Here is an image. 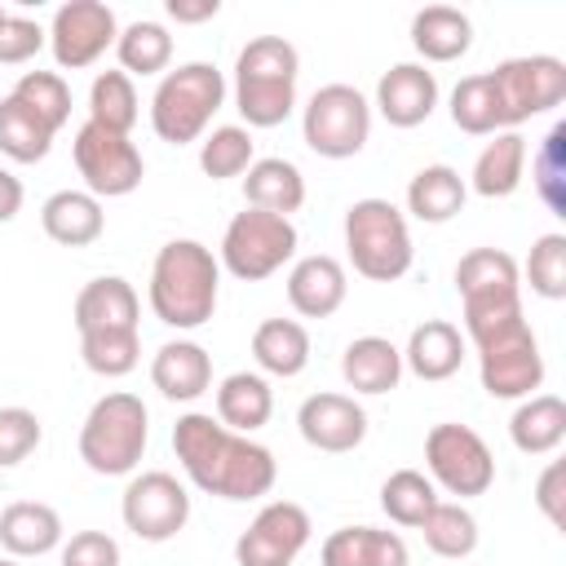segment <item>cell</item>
<instances>
[{"instance_id": "42", "label": "cell", "mask_w": 566, "mask_h": 566, "mask_svg": "<svg viewBox=\"0 0 566 566\" xmlns=\"http://www.w3.org/2000/svg\"><path fill=\"white\" fill-rule=\"evenodd\" d=\"M13 97H18L27 111H35L53 133L71 119V88H66V80H62L57 71H27V75L13 84Z\"/></svg>"}, {"instance_id": "14", "label": "cell", "mask_w": 566, "mask_h": 566, "mask_svg": "<svg viewBox=\"0 0 566 566\" xmlns=\"http://www.w3.org/2000/svg\"><path fill=\"white\" fill-rule=\"evenodd\" d=\"M310 513L292 500H274L265 504L248 531L234 539V562L239 566H292L301 557V548L310 544Z\"/></svg>"}, {"instance_id": "18", "label": "cell", "mask_w": 566, "mask_h": 566, "mask_svg": "<svg viewBox=\"0 0 566 566\" xmlns=\"http://www.w3.org/2000/svg\"><path fill=\"white\" fill-rule=\"evenodd\" d=\"M137 292L128 279L119 274H102L88 279L75 296V332L80 336H97V332H137Z\"/></svg>"}, {"instance_id": "47", "label": "cell", "mask_w": 566, "mask_h": 566, "mask_svg": "<svg viewBox=\"0 0 566 566\" xmlns=\"http://www.w3.org/2000/svg\"><path fill=\"white\" fill-rule=\"evenodd\" d=\"M62 566H119V544L106 531H75L62 544Z\"/></svg>"}, {"instance_id": "41", "label": "cell", "mask_w": 566, "mask_h": 566, "mask_svg": "<svg viewBox=\"0 0 566 566\" xmlns=\"http://www.w3.org/2000/svg\"><path fill=\"white\" fill-rule=\"evenodd\" d=\"M199 168H203L212 181L248 172V168H252V133L239 128V124L212 128V133L203 137V146H199Z\"/></svg>"}, {"instance_id": "24", "label": "cell", "mask_w": 566, "mask_h": 566, "mask_svg": "<svg viewBox=\"0 0 566 566\" xmlns=\"http://www.w3.org/2000/svg\"><path fill=\"white\" fill-rule=\"evenodd\" d=\"M460 363H464V336L455 323L424 318L420 327H411L407 349H402V367H411L420 380H447L460 371Z\"/></svg>"}, {"instance_id": "48", "label": "cell", "mask_w": 566, "mask_h": 566, "mask_svg": "<svg viewBox=\"0 0 566 566\" xmlns=\"http://www.w3.org/2000/svg\"><path fill=\"white\" fill-rule=\"evenodd\" d=\"M562 482H566V464H562V460H553V464L539 473V482H535V504H539V513H544L553 526H566V509H562Z\"/></svg>"}, {"instance_id": "37", "label": "cell", "mask_w": 566, "mask_h": 566, "mask_svg": "<svg viewBox=\"0 0 566 566\" xmlns=\"http://www.w3.org/2000/svg\"><path fill=\"white\" fill-rule=\"evenodd\" d=\"M420 531H424L429 553L451 557V562L455 557H469L478 548V517L464 504H451V500H438L429 509V517L420 522Z\"/></svg>"}, {"instance_id": "30", "label": "cell", "mask_w": 566, "mask_h": 566, "mask_svg": "<svg viewBox=\"0 0 566 566\" xmlns=\"http://www.w3.org/2000/svg\"><path fill=\"white\" fill-rule=\"evenodd\" d=\"M274 416V389L256 371H234L217 385V420L234 433H252Z\"/></svg>"}, {"instance_id": "32", "label": "cell", "mask_w": 566, "mask_h": 566, "mask_svg": "<svg viewBox=\"0 0 566 566\" xmlns=\"http://www.w3.org/2000/svg\"><path fill=\"white\" fill-rule=\"evenodd\" d=\"M522 168H526V137L522 133H495V142L482 146L469 186L482 199H509L522 186Z\"/></svg>"}, {"instance_id": "36", "label": "cell", "mask_w": 566, "mask_h": 566, "mask_svg": "<svg viewBox=\"0 0 566 566\" xmlns=\"http://www.w3.org/2000/svg\"><path fill=\"white\" fill-rule=\"evenodd\" d=\"M451 124L460 133H473V137H486L495 128H504L500 119V97H495V84H491V71L482 75H464L455 88H451Z\"/></svg>"}, {"instance_id": "10", "label": "cell", "mask_w": 566, "mask_h": 566, "mask_svg": "<svg viewBox=\"0 0 566 566\" xmlns=\"http://www.w3.org/2000/svg\"><path fill=\"white\" fill-rule=\"evenodd\" d=\"M424 464H429V482L442 486L447 495H486L495 482V455L482 442V433H473L469 424H433L424 438Z\"/></svg>"}, {"instance_id": "6", "label": "cell", "mask_w": 566, "mask_h": 566, "mask_svg": "<svg viewBox=\"0 0 566 566\" xmlns=\"http://www.w3.org/2000/svg\"><path fill=\"white\" fill-rule=\"evenodd\" d=\"M345 248L349 261L363 279L371 283H394L411 270V230L407 217L389 199H358L345 212Z\"/></svg>"}, {"instance_id": "11", "label": "cell", "mask_w": 566, "mask_h": 566, "mask_svg": "<svg viewBox=\"0 0 566 566\" xmlns=\"http://www.w3.org/2000/svg\"><path fill=\"white\" fill-rule=\"evenodd\" d=\"M75 168L88 186L93 199H119V195H133L146 177V164H142V150L124 137V133H111L93 119H84L75 128Z\"/></svg>"}, {"instance_id": "4", "label": "cell", "mask_w": 566, "mask_h": 566, "mask_svg": "<svg viewBox=\"0 0 566 566\" xmlns=\"http://www.w3.org/2000/svg\"><path fill=\"white\" fill-rule=\"evenodd\" d=\"M146 438H150L146 402L137 394L115 389L88 407V416L80 424V460L102 478H124L137 469Z\"/></svg>"}, {"instance_id": "40", "label": "cell", "mask_w": 566, "mask_h": 566, "mask_svg": "<svg viewBox=\"0 0 566 566\" xmlns=\"http://www.w3.org/2000/svg\"><path fill=\"white\" fill-rule=\"evenodd\" d=\"M531 177H535V195L544 199V208L553 217H566V124L548 128V137L531 155Z\"/></svg>"}, {"instance_id": "46", "label": "cell", "mask_w": 566, "mask_h": 566, "mask_svg": "<svg viewBox=\"0 0 566 566\" xmlns=\"http://www.w3.org/2000/svg\"><path fill=\"white\" fill-rule=\"evenodd\" d=\"M44 40H49V31H40V22L9 13V18L0 22V62H4V66L27 62V57H35V53L44 49Z\"/></svg>"}, {"instance_id": "51", "label": "cell", "mask_w": 566, "mask_h": 566, "mask_svg": "<svg viewBox=\"0 0 566 566\" xmlns=\"http://www.w3.org/2000/svg\"><path fill=\"white\" fill-rule=\"evenodd\" d=\"M0 566H18V557H0Z\"/></svg>"}, {"instance_id": "49", "label": "cell", "mask_w": 566, "mask_h": 566, "mask_svg": "<svg viewBox=\"0 0 566 566\" xmlns=\"http://www.w3.org/2000/svg\"><path fill=\"white\" fill-rule=\"evenodd\" d=\"M221 0H168V18L172 22H208L217 18Z\"/></svg>"}, {"instance_id": "16", "label": "cell", "mask_w": 566, "mask_h": 566, "mask_svg": "<svg viewBox=\"0 0 566 566\" xmlns=\"http://www.w3.org/2000/svg\"><path fill=\"white\" fill-rule=\"evenodd\" d=\"M296 429L314 451L345 455L367 438V411L349 394H310L296 411Z\"/></svg>"}, {"instance_id": "7", "label": "cell", "mask_w": 566, "mask_h": 566, "mask_svg": "<svg viewBox=\"0 0 566 566\" xmlns=\"http://www.w3.org/2000/svg\"><path fill=\"white\" fill-rule=\"evenodd\" d=\"M292 252H296V226L292 217L279 212L243 208L221 234V265L243 283L270 279L274 270H283V261H292Z\"/></svg>"}, {"instance_id": "5", "label": "cell", "mask_w": 566, "mask_h": 566, "mask_svg": "<svg viewBox=\"0 0 566 566\" xmlns=\"http://www.w3.org/2000/svg\"><path fill=\"white\" fill-rule=\"evenodd\" d=\"M226 102V80L212 62H186L168 71L150 97V128L168 146L195 142Z\"/></svg>"}, {"instance_id": "25", "label": "cell", "mask_w": 566, "mask_h": 566, "mask_svg": "<svg viewBox=\"0 0 566 566\" xmlns=\"http://www.w3.org/2000/svg\"><path fill=\"white\" fill-rule=\"evenodd\" d=\"M340 376L354 394H389L402 380V349L385 336H358L340 354Z\"/></svg>"}, {"instance_id": "8", "label": "cell", "mask_w": 566, "mask_h": 566, "mask_svg": "<svg viewBox=\"0 0 566 566\" xmlns=\"http://www.w3.org/2000/svg\"><path fill=\"white\" fill-rule=\"evenodd\" d=\"M305 146L323 159H349L367 146L371 106L354 84H323L301 115Z\"/></svg>"}, {"instance_id": "50", "label": "cell", "mask_w": 566, "mask_h": 566, "mask_svg": "<svg viewBox=\"0 0 566 566\" xmlns=\"http://www.w3.org/2000/svg\"><path fill=\"white\" fill-rule=\"evenodd\" d=\"M18 208H22V181L9 168H0V221H13Z\"/></svg>"}, {"instance_id": "17", "label": "cell", "mask_w": 566, "mask_h": 566, "mask_svg": "<svg viewBox=\"0 0 566 566\" xmlns=\"http://www.w3.org/2000/svg\"><path fill=\"white\" fill-rule=\"evenodd\" d=\"M376 106L394 128H416L438 106V80L420 62H398L376 84Z\"/></svg>"}, {"instance_id": "21", "label": "cell", "mask_w": 566, "mask_h": 566, "mask_svg": "<svg viewBox=\"0 0 566 566\" xmlns=\"http://www.w3.org/2000/svg\"><path fill=\"white\" fill-rule=\"evenodd\" d=\"M150 380L172 402H195L212 385V358L199 340H168L150 358Z\"/></svg>"}, {"instance_id": "29", "label": "cell", "mask_w": 566, "mask_h": 566, "mask_svg": "<svg viewBox=\"0 0 566 566\" xmlns=\"http://www.w3.org/2000/svg\"><path fill=\"white\" fill-rule=\"evenodd\" d=\"M464 199H469V186L451 164H429L407 181V212L424 226L451 221L464 208Z\"/></svg>"}, {"instance_id": "39", "label": "cell", "mask_w": 566, "mask_h": 566, "mask_svg": "<svg viewBox=\"0 0 566 566\" xmlns=\"http://www.w3.org/2000/svg\"><path fill=\"white\" fill-rule=\"evenodd\" d=\"M88 119L111 128V133H124L137 124V88L124 71H102L88 88Z\"/></svg>"}, {"instance_id": "27", "label": "cell", "mask_w": 566, "mask_h": 566, "mask_svg": "<svg viewBox=\"0 0 566 566\" xmlns=\"http://www.w3.org/2000/svg\"><path fill=\"white\" fill-rule=\"evenodd\" d=\"M411 44L424 62H455L473 44V22L451 4H424L411 18Z\"/></svg>"}, {"instance_id": "1", "label": "cell", "mask_w": 566, "mask_h": 566, "mask_svg": "<svg viewBox=\"0 0 566 566\" xmlns=\"http://www.w3.org/2000/svg\"><path fill=\"white\" fill-rule=\"evenodd\" d=\"M172 451L186 469V478L221 500H256L274 486L279 464L274 451L252 442L248 433L226 429L221 420L203 416V411H186L172 424Z\"/></svg>"}, {"instance_id": "45", "label": "cell", "mask_w": 566, "mask_h": 566, "mask_svg": "<svg viewBox=\"0 0 566 566\" xmlns=\"http://www.w3.org/2000/svg\"><path fill=\"white\" fill-rule=\"evenodd\" d=\"M40 416L27 407H0V469L22 464L40 447Z\"/></svg>"}, {"instance_id": "23", "label": "cell", "mask_w": 566, "mask_h": 566, "mask_svg": "<svg viewBox=\"0 0 566 566\" xmlns=\"http://www.w3.org/2000/svg\"><path fill=\"white\" fill-rule=\"evenodd\" d=\"M40 226L62 248H88L106 230V212L88 190H57L40 208Z\"/></svg>"}, {"instance_id": "26", "label": "cell", "mask_w": 566, "mask_h": 566, "mask_svg": "<svg viewBox=\"0 0 566 566\" xmlns=\"http://www.w3.org/2000/svg\"><path fill=\"white\" fill-rule=\"evenodd\" d=\"M0 544L9 557H44L62 544V517L53 504L18 500L0 513Z\"/></svg>"}, {"instance_id": "28", "label": "cell", "mask_w": 566, "mask_h": 566, "mask_svg": "<svg viewBox=\"0 0 566 566\" xmlns=\"http://www.w3.org/2000/svg\"><path fill=\"white\" fill-rule=\"evenodd\" d=\"M243 199H248V208L292 217L305 203V177L292 159H279V155L252 159V168L243 177Z\"/></svg>"}, {"instance_id": "31", "label": "cell", "mask_w": 566, "mask_h": 566, "mask_svg": "<svg viewBox=\"0 0 566 566\" xmlns=\"http://www.w3.org/2000/svg\"><path fill=\"white\" fill-rule=\"evenodd\" d=\"M509 438L522 455H548L566 438V402L557 394H531L509 420Z\"/></svg>"}, {"instance_id": "9", "label": "cell", "mask_w": 566, "mask_h": 566, "mask_svg": "<svg viewBox=\"0 0 566 566\" xmlns=\"http://www.w3.org/2000/svg\"><path fill=\"white\" fill-rule=\"evenodd\" d=\"M478 349V376L491 398H531L544 385V354L526 318L473 340Z\"/></svg>"}, {"instance_id": "20", "label": "cell", "mask_w": 566, "mask_h": 566, "mask_svg": "<svg viewBox=\"0 0 566 566\" xmlns=\"http://www.w3.org/2000/svg\"><path fill=\"white\" fill-rule=\"evenodd\" d=\"M345 292H349L345 265L336 256H327V252L301 256L292 265V274H287V301H292V310L301 318H327V314H336L345 305Z\"/></svg>"}, {"instance_id": "44", "label": "cell", "mask_w": 566, "mask_h": 566, "mask_svg": "<svg viewBox=\"0 0 566 566\" xmlns=\"http://www.w3.org/2000/svg\"><path fill=\"white\" fill-rule=\"evenodd\" d=\"M526 279H531V292H539L544 301H562L566 296V234H539L531 243V256H526Z\"/></svg>"}, {"instance_id": "2", "label": "cell", "mask_w": 566, "mask_h": 566, "mask_svg": "<svg viewBox=\"0 0 566 566\" xmlns=\"http://www.w3.org/2000/svg\"><path fill=\"white\" fill-rule=\"evenodd\" d=\"M221 261L199 239H172L155 252L150 265V310L177 332H195L217 310Z\"/></svg>"}, {"instance_id": "35", "label": "cell", "mask_w": 566, "mask_h": 566, "mask_svg": "<svg viewBox=\"0 0 566 566\" xmlns=\"http://www.w3.org/2000/svg\"><path fill=\"white\" fill-rule=\"evenodd\" d=\"M124 75H159L172 62V35L164 22H128L115 40Z\"/></svg>"}, {"instance_id": "19", "label": "cell", "mask_w": 566, "mask_h": 566, "mask_svg": "<svg viewBox=\"0 0 566 566\" xmlns=\"http://www.w3.org/2000/svg\"><path fill=\"white\" fill-rule=\"evenodd\" d=\"M455 292L464 301V310H482V305H500V301H517L522 283H517V261L500 248H473L460 256L455 265Z\"/></svg>"}, {"instance_id": "33", "label": "cell", "mask_w": 566, "mask_h": 566, "mask_svg": "<svg viewBox=\"0 0 566 566\" xmlns=\"http://www.w3.org/2000/svg\"><path fill=\"white\" fill-rule=\"evenodd\" d=\"M252 358L270 376H301L310 363V332L296 318H265L252 332Z\"/></svg>"}, {"instance_id": "13", "label": "cell", "mask_w": 566, "mask_h": 566, "mask_svg": "<svg viewBox=\"0 0 566 566\" xmlns=\"http://www.w3.org/2000/svg\"><path fill=\"white\" fill-rule=\"evenodd\" d=\"M119 513H124V526H128L137 539L164 544V539H172V535L190 522V495H186V486H181L172 473L150 469V473H137V478L124 486Z\"/></svg>"}, {"instance_id": "15", "label": "cell", "mask_w": 566, "mask_h": 566, "mask_svg": "<svg viewBox=\"0 0 566 566\" xmlns=\"http://www.w3.org/2000/svg\"><path fill=\"white\" fill-rule=\"evenodd\" d=\"M115 40H119L115 13L102 0H66L49 27V49H53L57 66H66V71L93 66Z\"/></svg>"}, {"instance_id": "12", "label": "cell", "mask_w": 566, "mask_h": 566, "mask_svg": "<svg viewBox=\"0 0 566 566\" xmlns=\"http://www.w3.org/2000/svg\"><path fill=\"white\" fill-rule=\"evenodd\" d=\"M495 97H500V119L504 128L553 111L566 97V62L548 57V53H531V57H509L491 71Z\"/></svg>"}, {"instance_id": "52", "label": "cell", "mask_w": 566, "mask_h": 566, "mask_svg": "<svg viewBox=\"0 0 566 566\" xmlns=\"http://www.w3.org/2000/svg\"><path fill=\"white\" fill-rule=\"evenodd\" d=\"M4 18H9V13H4V9H0V22H4Z\"/></svg>"}, {"instance_id": "3", "label": "cell", "mask_w": 566, "mask_h": 566, "mask_svg": "<svg viewBox=\"0 0 566 566\" xmlns=\"http://www.w3.org/2000/svg\"><path fill=\"white\" fill-rule=\"evenodd\" d=\"M301 57L283 35H256L239 49L234 62V106L248 128H274L296 106Z\"/></svg>"}, {"instance_id": "38", "label": "cell", "mask_w": 566, "mask_h": 566, "mask_svg": "<svg viewBox=\"0 0 566 566\" xmlns=\"http://www.w3.org/2000/svg\"><path fill=\"white\" fill-rule=\"evenodd\" d=\"M433 504H438V486H433L420 469H398V473H389L385 486H380V509H385L389 522H398V526H420Z\"/></svg>"}, {"instance_id": "34", "label": "cell", "mask_w": 566, "mask_h": 566, "mask_svg": "<svg viewBox=\"0 0 566 566\" xmlns=\"http://www.w3.org/2000/svg\"><path fill=\"white\" fill-rule=\"evenodd\" d=\"M53 137L57 133L35 111H27L13 93L0 97V155H9L13 164H35V159L49 155Z\"/></svg>"}, {"instance_id": "43", "label": "cell", "mask_w": 566, "mask_h": 566, "mask_svg": "<svg viewBox=\"0 0 566 566\" xmlns=\"http://www.w3.org/2000/svg\"><path fill=\"white\" fill-rule=\"evenodd\" d=\"M80 358L88 371L115 380V376H128L142 358V340L137 332H97V336H80Z\"/></svg>"}, {"instance_id": "22", "label": "cell", "mask_w": 566, "mask_h": 566, "mask_svg": "<svg viewBox=\"0 0 566 566\" xmlns=\"http://www.w3.org/2000/svg\"><path fill=\"white\" fill-rule=\"evenodd\" d=\"M323 566H411V553L398 531L376 526H340L323 539Z\"/></svg>"}]
</instances>
